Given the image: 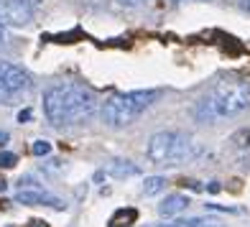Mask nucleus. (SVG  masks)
<instances>
[{
  "instance_id": "nucleus-11",
  "label": "nucleus",
  "mask_w": 250,
  "mask_h": 227,
  "mask_svg": "<svg viewBox=\"0 0 250 227\" xmlns=\"http://www.w3.org/2000/svg\"><path fill=\"white\" fill-rule=\"evenodd\" d=\"M166 186V179L164 176H148L146 179V184H143V194L146 197H153V194H158Z\"/></svg>"
},
{
  "instance_id": "nucleus-4",
  "label": "nucleus",
  "mask_w": 250,
  "mask_h": 227,
  "mask_svg": "<svg viewBox=\"0 0 250 227\" xmlns=\"http://www.w3.org/2000/svg\"><path fill=\"white\" fill-rule=\"evenodd\" d=\"M158 97H161V89H135V92L112 95L102 105V120L110 128H125L138 120Z\"/></svg>"
},
{
  "instance_id": "nucleus-5",
  "label": "nucleus",
  "mask_w": 250,
  "mask_h": 227,
  "mask_svg": "<svg viewBox=\"0 0 250 227\" xmlns=\"http://www.w3.org/2000/svg\"><path fill=\"white\" fill-rule=\"evenodd\" d=\"M31 74L13 62H0V105H13L31 92Z\"/></svg>"
},
{
  "instance_id": "nucleus-17",
  "label": "nucleus",
  "mask_w": 250,
  "mask_h": 227,
  "mask_svg": "<svg viewBox=\"0 0 250 227\" xmlns=\"http://www.w3.org/2000/svg\"><path fill=\"white\" fill-rule=\"evenodd\" d=\"M5 46V31H3V26H0V49Z\"/></svg>"
},
{
  "instance_id": "nucleus-3",
  "label": "nucleus",
  "mask_w": 250,
  "mask_h": 227,
  "mask_svg": "<svg viewBox=\"0 0 250 227\" xmlns=\"http://www.w3.org/2000/svg\"><path fill=\"white\" fill-rule=\"evenodd\" d=\"M197 153H199V145L184 130H161V133L151 135L148 145H146L148 161L158 166L184 164V161H191Z\"/></svg>"
},
{
  "instance_id": "nucleus-22",
  "label": "nucleus",
  "mask_w": 250,
  "mask_h": 227,
  "mask_svg": "<svg viewBox=\"0 0 250 227\" xmlns=\"http://www.w3.org/2000/svg\"><path fill=\"white\" fill-rule=\"evenodd\" d=\"M28 3H31V5H39V3H41V0H28Z\"/></svg>"
},
{
  "instance_id": "nucleus-15",
  "label": "nucleus",
  "mask_w": 250,
  "mask_h": 227,
  "mask_svg": "<svg viewBox=\"0 0 250 227\" xmlns=\"http://www.w3.org/2000/svg\"><path fill=\"white\" fill-rule=\"evenodd\" d=\"M26 227H51V225H49V222H43V220H31Z\"/></svg>"
},
{
  "instance_id": "nucleus-1",
  "label": "nucleus",
  "mask_w": 250,
  "mask_h": 227,
  "mask_svg": "<svg viewBox=\"0 0 250 227\" xmlns=\"http://www.w3.org/2000/svg\"><path fill=\"white\" fill-rule=\"evenodd\" d=\"M97 110V97L84 84L64 82L54 84L43 92V112L51 125H79L87 123Z\"/></svg>"
},
{
  "instance_id": "nucleus-16",
  "label": "nucleus",
  "mask_w": 250,
  "mask_h": 227,
  "mask_svg": "<svg viewBox=\"0 0 250 227\" xmlns=\"http://www.w3.org/2000/svg\"><path fill=\"white\" fill-rule=\"evenodd\" d=\"M120 3H123V5H141L143 0H120Z\"/></svg>"
},
{
  "instance_id": "nucleus-13",
  "label": "nucleus",
  "mask_w": 250,
  "mask_h": 227,
  "mask_svg": "<svg viewBox=\"0 0 250 227\" xmlns=\"http://www.w3.org/2000/svg\"><path fill=\"white\" fill-rule=\"evenodd\" d=\"M18 164V156L10 153V151H3L0 153V168H13Z\"/></svg>"
},
{
  "instance_id": "nucleus-21",
  "label": "nucleus",
  "mask_w": 250,
  "mask_h": 227,
  "mask_svg": "<svg viewBox=\"0 0 250 227\" xmlns=\"http://www.w3.org/2000/svg\"><path fill=\"white\" fill-rule=\"evenodd\" d=\"M243 5H245V8L250 10V0H243Z\"/></svg>"
},
{
  "instance_id": "nucleus-7",
  "label": "nucleus",
  "mask_w": 250,
  "mask_h": 227,
  "mask_svg": "<svg viewBox=\"0 0 250 227\" xmlns=\"http://www.w3.org/2000/svg\"><path fill=\"white\" fill-rule=\"evenodd\" d=\"M16 199L21 204H31V207H54V209H64L66 207L59 197L49 194L46 189L39 186L36 181H31V179H21V186H18Z\"/></svg>"
},
{
  "instance_id": "nucleus-2",
  "label": "nucleus",
  "mask_w": 250,
  "mask_h": 227,
  "mask_svg": "<svg viewBox=\"0 0 250 227\" xmlns=\"http://www.w3.org/2000/svg\"><path fill=\"white\" fill-rule=\"evenodd\" d=\"M250 107V82L237 74H225L197 102L194 115L199 123H214L220 118H235Z\"/></svg>"
},
{
  "instance_id": "nucleus-23",
  "label": "nucleus",
  "mask_w": 250,
  "mask_h": 227,
  "mask_svg": "<svg viewBox=\"0 0 250 227\" xmlns=\"http://www.w3.org/2000/svg\"><path fill=\"white\" fill-rule=\"evenodd\" d=\"M209 227H220V222H217V225H209Z\"/></svg>"
},
{
  "instance_id": "nucleus-19",
  "label": "nucleus",
  "mask_w": 250,
  "mask_h": 227,
  "mask_svg": "<svg viewBox=\"0 0 250 227\" xmlns=\"http://www.w3.org/2000/svg\"><path fill=\"white\" fill-rule=\"evenodd\" d=\"M8 141V133H3V130H0V143H5Z\"/></svg>"
},
{
  "instance_id": "nucleus-18",
  "label": "nucleus",
  "mask_w": 250,
  "mask_h": 227,
  "mask_svg": "<svg viewBox=\"0 0 250 227\" xmlns=\"http://www.w3.org/2000/svg\"><path fill=\"white\" fill-rule=\"evenodd\" d=\"M158 227H181V222H168V225H158Z\"/></svg>"
},
{
  "instance_id": "nucleus-10",
  "label": "nucleus",
  "mask_w": 250,
  "mask_h": 227,
  "mask_svg": "<svg viewBox=\"0 0 250 227\" xmlns=\"http://www.w3.org/2000/svg\"><path fill=\"white\" fill-rule=\"evenodd\" d=\"M107 174L118 176V179H125V176H135L138 174V166L130 164V161H112L107 166Z\"/></svg>"
},
{
  "instance_id": "nucleus-9",
  "label": "nucleus",
  "mask_w": 250,
  "mask_h": 227,
  "mask_svg": "<svg viewBox=\"0 0 250 227\" xmlns=\"http://www.w3.org/2000/svg\"><path fill=\"white\" fill-rule=\"evenodd\" d=\"M135 220H138V212H135L133 207H128V209H118V212L110 217V227H130Z\"/></svg>"
},
{
  "instance_id": "nucleus-20",
  "label": "nucleus",
  "mask_w": 250,
  "mask_h": 227,
  "mask_svg": "<svg viewBox=\"0 0 250 227\" xmlns=\"http://www.w3.org/2000/svg\"><path fill=\"white\" fill-rule=\"evenodd\" d=\"M0 191H5V179H0Z\"/></svg>"
},
{
  "instance_id": "nucleus-12",
  "label": "nucleus",
  "mask_w": 250,
  "mask_h": 227,
  "mask_svg": "<svg viewBox=\"0 0 250 227\" xmlns=\"http://www.w3.org/2000/svg\"><path fill=\"white\" fill-rule=\"evenodd\" d=\"M31 153L33 156H46V153H51V143L49 141H36L31 145Z\"/></svg>"
},
{
  "instance_id": "nucleus-14",
  "label": "nucleus",
  "mask_w": 250,
  "mask_h": 227,
  "mask_svg": "<svg viewBox=\"0 0 250 227\" xmlns=\"http://www.w3.org/2000/svg\"><path fill=\"white\" fill-rule=\"evenodd\" d=\"M31 118H33L31 110H21V112H18V123H26V120H31Z\"/></svg>"
},
{
  "instance_id": "nucleus-6",
  "label": "nucleus",
  "mask_w": 250,
  "mask_h": 227,
  "mask_svg": "<svg viewBox=\"0 0 250 227\" xmlns=\"http://www.w3.org/2000/svg\"><path fill=\"white\" fill-rule=\"evenodd\" d=\"M36 13V5L28 0H0V26L3 28H21L28 26Z\"/></svg>"
},
{
  "instance_id": "nucleus-24",
  "label": "nucleus",
  "mask_w": 250,
  "mask_h": 227,
  "mask_svg": "<svg viewBox=\"0 0 250 227\" xmlns=\"http://www.w3.org/2000/svg\"><path fill=\"white\" fill-rule=\"evenodd\" d=\"M8 227H13V225H8Z\"/></svg>"
},
{
  "instance_id": "nucleus-8",
  "label": "nucleus",
  "mask_w": 250,
  "mask_h": 227,
  "mask_svg": "<svg viewBox=\"0 0 250 227\" xmlns=\"http://www.w3.org/2000/svg\"><path fill=\"white\" fill-rule=\"evenodd\" d=\"M189 207V197L184 194H168L161 204H158V214L161 217H176V214H181Z\"/></svg>"
}]
</instances>
